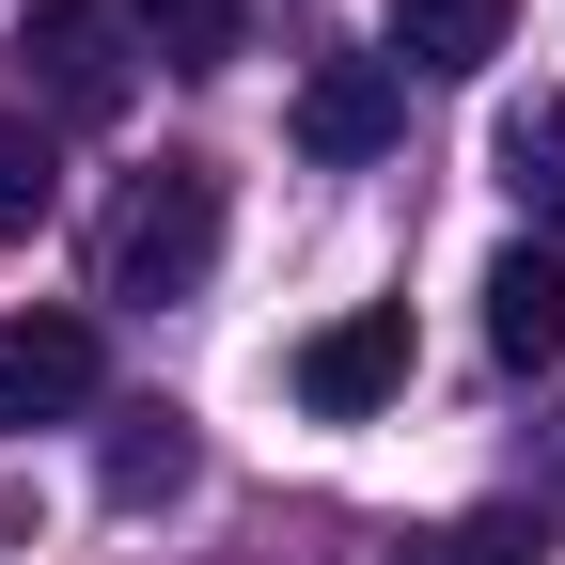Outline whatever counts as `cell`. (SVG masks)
<instances>
[{"label":"cell","instance_id":"obj_6","mask_svg":"<svg viewBox=\"0 0 565 565\" xmlns=\"http://www.w3.org/2000/svg\"><path fill=\"white\" fill-rule=\"evenodd\" d=\"M487 345L534 377L550 345H565V252L550 236H519V252H487Z\"/></svg>","mask_w":565,"mask_h":565},{"label":"cell","instance_id":"obj_12","mask_svg":"<svg viewBox=\"0 0 565 565\" xmlns=\"http://www.w3.org/2000/svg\"><path fill=\"white\" fill-rule=\"evenodd\" d=\"M393 565H534V534L519 519H440V534H408Z\"/></svg>","mask_w":565,"mask_h":565},{"label":"cell","instance_id":"obj_4","mask_svg":"<svg viewBox=\"0 0 565 565\" xmlns=\"http://www.w3.org/2000/svg\"><path fill=\"white\" fill-rule=\"evenodd\" d=\"M377 141H408V63L393 47H345L299 79V158H377Z\"/></svg>","mask_w":565,"mask_h":565},{"label":"cell","instance_id":"obj_2","mask_svg":"<svg viewBox=\"0 0 565 565\" xmlns=\"http://www.w3.org/2000/svg\"><path fill=\"white\" fill-rule=\"evenodd\" d=\"M17 47H32V95H47L63 126H126V95H141V32H126V0H32Z\"/></svg>","mask_w":565,"mask_h":565},{"label":"cell","instance_id":"obj_1","mask_svg":"<svg viewBox=\"0 0 565 565\" xmlns=\"http://www.w3.org/2000/svg\"><path fill=\"white\" fill-rule=\"evenodd\" d=\"M204 267H221V173H204V158L126 173V204L95 221V299L158 315V299H204Z\"/></svg>","mask_w":565,"mask_h":565},{"label":"cell","instance_id":"obj_5","mask_svg":"<svg viewBox=\"0 0 565 565\" xmlns=\"http://www.w3.org/2000/svg\"><path fill=\"white\" fill-rule=\"evenodd\" d=\"M95 408V330L79 315H0V424H63Z\"/></svg>","mask_w":565,"mask_h":565},{"label":"cell","instance_id":"obj_3","mask_svg":"<svg viewBox=\"0 0 565 565\" xmlns=\"http://www.w3.org/2000/svg\"><path fill=\"white\" fill-rule=\"evenodd\" d=\"M282 377H299V408H315V424H362V408H393V393H408V315H393V299L330 315Z\"/></svg>","mask_w":565,"mask_h":565},{"label":"cell","instance_id":"obj_7","mask_svg":"<svg viewBox=\"0 0 565 565\" xmlns=\"http://www.w3.org/2000/svg\"><path fill=\"white\" fill-rule=\"evenodd\" d=\"M503 32H519V0H393V63H440V79H471Z\"/></svg>","mask_w":565,"mask_h":565},{"label":"cell","instance_id":"obj_9","mask_svg":"<svg viewBox=\"0 0 565 565\" xmlns=\"http://www.w3.org/2000/svg\"><path fill=\"white\" fill-rule=\"evenodd\" d=\"M126 32L158 47V63H189V79H204V63H236V47H252V0H126Z\"/></svg>","mask_w":565,"mask_h":565},{"label":"cell","instance_id":"obj_8","mask_svg":"<svg viewBox=\"0 0 565 565\" xmlns=\"http://www.w3.org/2000/svg\"><path fill=\"white\" fill-rule=\"evenodd\" d=\"M503 189H519V221H534V236H565V95L503 110Z\"/></svg>","mask_w":565,"mask_h":565},{"label":"cell","instance_id":"obj_11","mask_svg":"<svg viewBox=\"0 0 565 565\" xmlns=\"http://www.w3.org/2000/svg\"><path fill=\"white\" fill-rule=\"evenodd\" d=\"M173 487H189V440H173V408H141L110 440V503H173Z\"/></svg>","mask_w":565,"mask_h":565},{"label":"cell","instance_id":"obj_10","mask_svg":"<svg viewBox=\"0 0 565 565\" xmlns=\"http://www.w3.org/2000/svg\"><path fill=\"white\" fill-rule=\"evenodd\" d=\"M47 204H63V158H47V126H32V110H0V236H32Z\"/></svg>","mask_w":565,"mask_h":565}]
</instances>
